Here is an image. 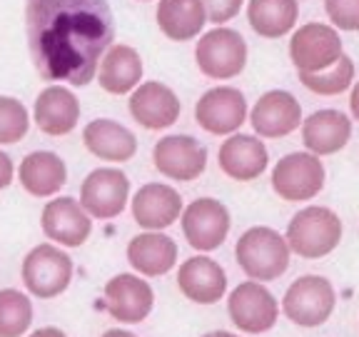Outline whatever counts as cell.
I'll list each match as a JSON object with an SVG mask.
<instances>
[{"mask_svg": "<svg viewBox=\"0 0 359 337\" xmlns=\"http://www.w3.org/2000/svg\"><path fill=\"white\" fill-rule=\"evenodd\" d=\"M227 312H230V320L237 330L247 332V335H262L277 325L280 303L262 282L247 280L230 292Z\"/></svg>", "mask_w": 359, "mask_h": 337, "instance_id": "9", "label": "cell"}, {"mask_svg": "<svg viewBox=\"0 0 359 337\" xmlns=\"http://www.w3.org/2000/svg\"><path fill=\"white\" fill-rule=\"evenodd\" d=\"M25 33L45 80L83 88L115 45V20L107 0H25Z\"/></svg>", "mask_w": 359, "mask_h": 337, "instance_id": "1", "label": "cell"}, {"mask_svg": "<svg viewBox=\"0 0 359 337\" xmlns=\"http://www.w3.org/2000/svg\"><path fill=\"white\" fill-rule=\"evenodd\" d=\"M217 163L227 178L237 180V183H250L267 170L269 152L259 138L235 133L219 145Z\"/></svg>", "mask_w": 359, "mask_h": 337, "instance_id": "18", "label": "cell"}, {"mask_svg": "<svg viewBox=\"0 0 359 337\" xmlns=\"http://www.w3.org/2000/svg\"><path fill=\"white\" fill-rule=\"evenodd\" d=\"M195 120L210 135H235L247 120V100L242 90L232 85L208 90L195 105Z\"/></svg>", "mask_w": 359, "mask_h": 337, "instance_id": "13", "label": "cell"}, {"mask_svg": "<svg viewBox=\"0 0 359 337\" xmlns=\"http://www.w3.org/2000/svg\"><path fill=\"white\" fill-rule=\"evenodd\" d=\"M325 11L337 30H359V0H325Z\"/></svg>", "mask_w": 359, "mask_h": 337, "instance_id": "32", "label": "cell"}, {"mask_svg": "<svg viewBox=\"0 0 359 337\" xmlns=\"http://www.w3.org/2000/svg\"><path fill=\"white\" fill-rule=\"evenodd\" d=\"M195 60L200 73L212 80L237 78L247 65V43L237 30L217 25L200 35L195 45Z\"/></svg>", "mask_w": 359, "mask_h": 337, "instance_id": "4", "label": "cell"}, {"mask_svg": "<svg viewBox=\"0 0 359 337\" xmlns=\"http://www.w3.org/2000/svg\"><path fill=\"white\" fill-rule=\"evenodd\" d=\"M299 83L317 95H339L354 83V62L349 55H342L334 65L317 70V73H297Z\"/></svg>", "mask_w": 359, "mask_h": 337, "instance_id": "29", "label": "cell"}, {"mask_svg": "<svg viewBox=\"0 0 359 337\" xmlns=\"http://www.w3.org/2000/svg\"><path fill=\"white\" fill-rule=\"evenodd\" d=\"M202 337H240V335L227 332V330H215V332H208V335H202Z\"/></svg>", "mask_w": 359, "mask_h": 337, "instance_id": "38", "label": "cell"}, {"mask_svg": "<svg viewBox=\"0 0 359 337\" xmlns=\"http://www.w3.org/2000/svg\"><path fill=\"white\" fill-rule=\"evenodd\" d=\"M142 3H147V0H142Z\"/></svg>", "mask_w": 359, "mask_h": 337, "instance_id": "39", "label": "cell"}, {"mask_svg": "<svg viewBox=\"0 0 359 337\" xmlns=\"http://www.w3.org/2000/svg\"><path fill=\"white\" fill-rule=\"evenodd\" d=\"M30 337H67V335L62 330H57V327H40Z\"/></svg>", "mask_w": 359, "mask_h": 337, "instance_id": "36", "label": "cell"}, {"mask_svg": "<svg viewBox=\"0 0 359 337\" xmlns=\"http://www.w3.org/2000/svg\"><path fill=\"white\" fill-rule=\"evenodd\" d=\"M155 292L140 275H120L110 277L105 285V308L112 315V320H120L125 325H137L152 312Z\"/></svg>", "mask_w": 359, "mask_h": 337, "instance_id": "15", "label": "cell"}, {"mask_svg": "<svg viewBox=\"0 0 359 337\" xmlns=\"http://www.w3.org/2000/svg\"><path fill=\"white\" fill-rule=\"evenodd\" d=\"M43 232L62 247H80L93 232V215L75 197H55L43 208Z\"/></svg>", "mask_w": 359, "mask_h": 337, "instance_id": "14", "label": "cell"}, {"mask_svg": "<svg viewBox=\"0 0 359 337\" xmlns=\"http://www.w3.org/2000/svg\"><path fill=\"white\" fill-rule=\"evenodd\" d=\"M325 187V165L314 152H290L272 170V190L287 202L317 197Z\"/></svg>", "mask_w": 359, "mask_h": 337, "instance_id": "7", "label": "cell"}, {"mask_svg": "<svg viewBox=\"0 0 359 337\" xmlns=\"http://www.w3.org/2000/svg\"><path fill=\"white\" fill-rule=\"evenodd\" d=\"M290 255L292 250L287 237L264 225L245 230L235 245L237 265L250 280L257 282H269L285 275L290 267Z\"/></svg>", "mask_w": 359, "mask_h": 337, "instance_id": "2", "label": "cell"}, {"mask_svg": "<svg viewBox=\"0 0 359 337\" xmlns=\"http://www.w3.org/2000/svg\"><path fill=\"white\" fill-rule=\"evenodd\" d=\"M182 197L165 183H147L133 197V218L145 230H165L182 218Z\"/></svg>", "mask_w": 359, "mask_h": 337, "instance_id": "20", "label": "cell"}, {"mask_svg": "<svg viewBox=\"0 0 359 337\" xmlns=\"http://www.w3.org/2000/svg\"><path fill=\"white\" fill-rule=\"evenodd\" d=\"M344 55L342 38L334 25L327 22H307L299 25L290 40V58L297 73H317L334 65Z\"/></svg>", "mask_w": 359, "mask_h": 337, "instance_id": "8", "label": "cell"}, {"mask_svg": "<svg viewBox=\"0 0 359 337\" xmlns=\"http://www.w3.org/2000/svg\"><path fill=\"white\" fill-rule=\"evenodd\" d=\"M73 280V260L53 242L35 245L22 260V285L40 300L57 298Z\"/></svg>", "mask_w": 359, "mask_h": 337, "instance_id": "5", "label": "cell"}, {"mask_svg": "<svg viewBox=\"0 0 359 337\" xmlns=\"http://www.w3.org/2000/svg\"><path fill=\"white\" fill-rule=\"evenodd\" d=\"M102 337H137V335H133V332H128V330H107Z\"/></svg>", "mask_w": 359, "mask_h": 337, "instance_id": "37", "label": "cell"}, {"mask_svg": "<svg viewBox=\"0 0 359 337\" xmlns=\"http://www.w3.org/2000/svg\"><path fill=\"white\" fill-rule=\"evenodd\" d=\"M128 263L145 277L168 275L177 263V242L160 230L140 232L128 245Z\"/></svg>", "mask_w": 359, "mask_h": 337, "instance_id": "24", "label": "cell"}, {"mask_svg": "<svg viewBox=\"0 0 359 337\" xmlns=\"http://www.w3.org/2000/svg\"><path fill=\"white\" fill-rule=\"evenodd\" d=\"M202 3H205V11H208V20L215 22V25L230 22L245 6V0H202Z\"/></svg>", "mask_w": 359, "mask_h": 337, "instance_id": "33", "label": "cell"}, {"mask_svg": "<svg viewBox=\"0 0 359 337\" xmlns=\"http://www.w3.org/2000/svg\"><path fill=\"white\" fill-rule=\"evenodd\" d=\"M337 292L322 275H302L287 287L282 298V312L299 327H320L332 317Z\"/></svg>", "mask_w": 359, "mask_h": 337, "instance_id": "6", "label": "cell"}, {"mask_svg": "<svg viewBox=\"0 0 359 337\" xmlns=\"http://www.w3.org/2000/svg\"><path fill=\"white\" fill-rule=\"evenodd\" d=\"M13 175H15V168H13V160L8 152L0 150V190H6L13 183Z\"/></svg>", "mask_w": 359, "mask_h": 337, "instance_id": "34", "label": "cell"}, {"mask_svg": "<svg viewBox=\"0 0 359 337\" xmlns=\"http://www.w3.org/2000/svg\"><path fill=\"white\" fill-rule=\"evenodd\" d=\"M152 163L165 178L192 183L208 168V150L192 135H168L152 147Z\"/></svg>", "mask_w": 359, "mask_h": 337, "instance_id": "10", "label": "cell"}, {"mask_svg": "<svg viewBox=\"0 0 359 337\" xmlns=\"http://www.w3.org/2000/svg\"><path fill=\"white\" fill-rule=\"evenodd\" d=\"M299 18V0H250L247 20L259 38L275 40L292 33Z\"/></svg>", "mask_w": 359, "mask_h": 337, "instance_id": "28", "label": "cell"}, {"mask_svg": "<svg viewBox=\"0 0 359 337\" xmlns=\"http://www.w3.org/2000/svg\"><path fill=\"white\" fill-rule=\"evenodd\" d=\"M155 18L160 30L177 43L197 38L210 22L202 0H160Z\"/></svg>", "mask_w": 359, "mask_h": 337, "instance_id": "27", "label": "cell"}, {"mask_svg": "<svg viewBox=\"0 0 359 337\" xmlns=\"http://www.w3.org/2000/svg\"><path fill=\"white\" fill-rule=\"evenodd\" d=\"M182 232L190 247L200 253H212L227 240L230 210L215 197H200L182 210Z\"/></svg>", "mask_w": 359, "mask_h": 337, "instance_id": "11", "label": "cell"}, {"mask_svg": "<svg viewBox=\"0 0 359 337\" xmlns=\"http://www.w3.org/2000/svg\"><path fill=\"white\" fill-rule=\"evenodd\" d=\"M250 123L259 138H285L304 123L302 105L287 90H267L250 110Z\"/></svg>", "mask_w": 359, "mask_h": 337, "instance_id": "16", "label": "cell"}, {"mask_svg": "<svg viewBox=\"0 0 359 337\" xmlns=\"http://www.w3.org/2000/svg\"><path fill=\"white\" fill-rule=\"evenodd\" d=\"M142 58L140 53L130 45L115 43L110 51L102 55L97 67V83L110 95H128L142 80Z\"/></svg>", "mask_w": 359, "mask_h": 337, "instance_id": "23", "label": "cell"}, {"mask_svg": "<svg viewBox=\"0 0 359 337\" xmlns=\"http://www.w3.org/2000/svg\"><path fill=\"white\" fill-rule=\"evenodd\" d=\"M177 287L187 300L197 305H215L227 292V275L219 263L205 255L185 260L177 270Z\"/></svg>", "mask_w": 359, "mask_h": 337, "instance_id": "19", "label": "cell"}, {"mask_svg": "<svg viewBox=\"0 0 359 337\" xmlns=\"http://www.w3.org/2000/svg\"><path fill=\"white\" fill-rule=\"evenodd\" d=\"M33 322V303L20 290H0V337H20Z\"/></svg>", "mask_w": 359, "mask_h": 337, "instance_id": "30", "label": "cell"}, {"mask_svg": "<svg viewBox=\"0 0 359 337\" xmlns=\"http://www.w3.org/2000/svg\"><path fill=\"white\" fill-rule=\"evenodd\" d=\"M349 107H352L354 120H359V80H357V83H354L352 95H349Z\"/></svg>", "mask_w": 359, "mask_h": 337, "instance_id": "35", "label": "cell"}, {"mask_svg": "<svg viewBox=\"0 0 359 337\" xmlns=\"http://www.w3.org/2000/svg\"><path fill=\"white\" fill-rule=\"evenodd\" d=\"M344 225L334 210L325 205L302 208L287 225V242L294 255L304 260H320L334 253L342 240Z\"/></svg>", "mask_w": 359, "mask_h": 337, "instance_id": "3", "label": "cell"}, {"mask_svg": "<svg viewBox=\"0 0 359 337\" xmlns=\"http://www.w3.org/2000/svg\"><path fill=\"white\" fill-rule=\"evenodd\" d=\"M83 143L93 155L107 163H128L137 152V138L110 118H97L85 125Z\"/></svg>", "mask_w": 359, "mask_h": 337, "instance_id": "25", "label": "cell"}, {"mask_svg": "<svg viewBox=\"0 0 359 337\" xmlns=\"http://www.w3.org/2000/svg\"><path fill=\"white\" fill-rule=\"evenodd\" d=\"M352 138V120L339 110H314L302 123V143L314 155H334Z\"/></svg>", "mask_w": 359, "mask_h": 337, "instance_id": "22", "label": "cell"}, {"mask_svg": "<svg viewBox=\"0 0 359 337\" xmlns=\"http://www.w3.org/2000/svg\"><path fill=\"white\" fill-rule=\"evenodd\" d=\"M130 200V180L118 168H97L83 180L80 202L93 218L112 220L125 210Z\"/></svg>", "mask_w": 359, "mask_h": 337, "instance_id": "12", "label": "cell"}, {"mask_svg": "<svg viewBox=\"0 0 359 337\" xmlns=\"http://www.w3.org/2000/svg\"><path fill=\"white\" fill-rule=\"evenodd\" d=\"M182 103L168 85L147 80L130 93V115L147 130H165L180 120Z\"/></svg>", "mask_w": 359, "mask_h": 337, "instance_id": "17", "label": "cell"}, {"mask_svg": "<svg viewBox=\"0 0 359 337\" xmlns=\"http://www.w3.org/2000/svg\"><path fill=\"white\" fill-rule=\"evenodd\" d=\"M30 115L20 100L0 95V145H13L28 135Z\"/></svg>", "mask_w": 359, "mask_h": 337, "instance_id": "31", "label": "cell"}, {"mask_svg": "<svg viewBox=\"0 0 359 337\" xmlns=\"http://www.w3.org/2000/svg\"><path fill=\"white\" fill-rule=\"evenodd\" d=\"M20 185L33 197H53L67 183V168L62 157L50 150H35L22 157Z\"/></svg>", "mask_w": 359, "mask_h": 337, "instance_id": "26", "label": "cell"}, {"mask_svg": "<svg viewBox=\"0 0 359 337\" xmlns=\"http://www.w3.org/2000/svg\"><path fill=\"white\" fill-rule=\"evenodd\" d=\"M33 120L45 135H53V138L73 133L80 120V100L65 85H48L35 98Z\"/></svg>", "mask_w": 359, "mask_h": 337, "instance_id": "21", "label": "cell"}]
</instances>
